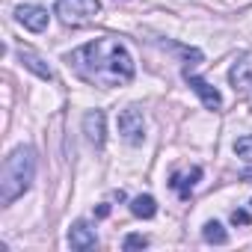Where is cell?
I'll use <instances>...</instances> for the list:
<instances>
[{
    "label": "cell",
    "mask_w": 252,
    "mask_h": 252,
    "mask_svg": "<svg viewBox=\"0 0 252 252\" xmlns=\"http://www.w3.org/2000/svg\"><path fill=\"white\" fill-rule=\"evenodd\" d=\"M68 65L95 86H122L134 80V60L116 39H95L77 48L68 54Z\"/></svg>",
    "instance_id": "6da1fadb"
},
{
    "label": "cell",
    "mask_w": 252,
    "mask_h": 252,
    "mask_svg": "<svg viewBox=\"0 0 252 252\" xmlns=\"http://www.w3.org/2000/svg\"><path fill=\"white\" fill-rule=\"evenodd\" d=\"M33 178H36V152L30 146H18L0 169V205H12L18 196H24Z\"/></svg>",
    "instance_id": "7a4b0ae2"
},
{
    "label": "cell",
    "mask_w": 252,
    "mask_h": 252,
    "mask_svg": "<svg viewBox=\"0 0 252 252\" xmlns=\"http://www.w3.org/2000/svg\"><path fill=\"white\" fill-rule=\"evenodd\" d=\"M54 9H57L60 21L65 27H83V24H89V21L98 18L101 0H57Z\"/></svg>",
    "instance_id": "3957f363"
},
{
    "label": "cell",
    "mask_w": 252,
    "mask_h": 252,
    "mask_svg": "<svg viewBox=\"0 0 252 252\" xmlns=\"http://www.w3.org/2000/svg\"><path fill=\"white\" fill-rule=\"evenodd\" d=\"M119 134L125 143H131V146H140L146 140V119H143V110L140 107H128V110H122L119 119Z\"/></svg>",
    "instance_id": "277c9868"
},
{
    "label": "cell",
    "mask_w": 252,
    "mask_h": 252,
    "mask_svg": "<svg viewBox=\"0 0 252 252\" xmlns=\"http://www.w3.org/2000/svg\"><path fill=\"white\" fill-rule=\"evenodd\" d=\"M184 77H187L190 89L202 98V104H205L208 110H220V107H222V95H220L208 80H202V77H196V74H190V71H184Z\"/></svg>",
    "instance_id": "5b68a950"
},
{
    "label": "cell",
    "mask_w": 252,
    "mask_h": 252,
    "mask_svg": "<svg viewBox=\"0 0 252 252\" xmlns=\"http://www.w3.org/2000/svg\"><path fill=\"white\" fill-rule=\"evenodd\" d=\"M68 246L77 249V252H86V249H95L98 246V237H95V228H89V222L77 220L68 231Z\"/></svg>",
    "instance_id": "8992f818"
},
{
    "label": "cell",
    "mask_w": 252,
    "mask_h": 252,
    "mask_svg": "<svg viewBox=\"0 0 252 252\" xmlns=\"http://www.w3.org/2000/svg\"><path fill=\"white\" fill-rule=\"evenodd\" d=\"M15 18H18V24H24V27L33 30V33H42V30L48 27V12H45L42 6H33V3L18 6V9H15Z\"/></svg>",
    "instance_id": "52a82bcc"
},
{
    "label": "cell",
    "mask_w": 252,
    "mask_h": 252,
    "mask_svg": "<svg viewBox=\"0 0 252 252\" xmlns=\"http://www.w3.org/2000/svg\"><path fill=\"white\" fill-rule=\"evenodd\" d=\"M83 134H86V140H89L95 149L104 146L107 131H104V113H101V110H89V113L83 116Z\"/></svg>",
    "instance_id": "ba28073f"
},
{
    "label": "cell",
    "mask_w": 252,
    "mask_h": 252,
    "mask_svg": "<svg viewBox=\"0 0 252 252\" xmlns=\"http://www.w3.org/2000/svg\"><path fill=\"white\" fill-rule=\"evenodd\" d=\"M231 86L234 89H246V86H252V54H246L240 63H234V68H231Z\"/></svg>",
    "instance_id": "9c48e42d"
},
{
    "label": "cell",
    "mask_w": 252,
    "mask_h": 252,
    "mask_svg": "<svg viewBox=\"0 0 252 252\" xmlns=\"http://www.w3.org/2000/svg\"><path fill=\"white\" fill-rule=\"evenodd\" d=\"M202 178V169L199 166H193L190 169V175H172V181H169V187L172 190H178V196L181 199H190V193H193V187H196V181Z\"/></svg>",
    "instance_id": "30bf717a"
},
{
    "label": "cell",
    "mask_w": 252,
    "mask_h": 252,
    "mask_svg": "<svg viewBox=\"0 0 252 252\" xmlns=\"http://www.w3.org/2000/svg\"><path fill=\"white\" fill-rule=\"evenodd\" d=\"M21 63L33 71V74H39L42 80H54V71H51V65H45V60L42 57H36L33 51H21Z\"/></svg>",
    "instance_id": "8fae6325"
},
{
    "label": "cell",
    "mask_w": 252,
    "mask_h": 252,
    "mask_svg": "<svg viewBox=\"0 0 252 252\" xmlns=\"http://www.w3.org/2000/svg\"><path fill=\"white\" fill-rule=\"evenodd\" d=\"M131 214L140 217V220H152V217L158 214L155 196H137V199H131Z\"/></svg>",
    "instance_id": "7c38bea8"
},
{
    "label": "cell",
    "mask_w": 252,
    "mask_h": 252,
    "mask_svg": "<svg viewBox=\"0 0 252 252\" xmlns=\"http://www.w3.org/2000/svg\"><path fill=\"white\" fill-rule=\"evenodd\" d=\"M202 237L208 240V243H217V246H222V243H228V234H225V228L217 222V220H211V222H205V228H202Z\"/></svg>",
    "instance_id": "4fadbf2b"
},
{
    "label": "cell",
    "mask_w": 252,
    "mask_h": 252,
    "mask_svg": "<svg viewBox=\"0 0 252 252\" xmlns=\"http://www.w3.org/2000/svg\"><path fill=\"white\" fill-rule=\"evenodd\" d=\"M234 155H237L240 160L252 163V134H249V137H240V140L234 143Z\"/></svg>",
    "instance_id": "5bb4252c"
},
{
    "label": "cell",
    "mask_w": 252,
    "mask_h": 252,
    "mask_svg": "<svg viewBox=\"0 0 252 252\" xmlns=\"http://www.w3.org/2000/svg\"><path fill=\"white\" fill-rule=\"evenodd\" d=\"M122 246H125V249H146V246H149V237H143V234H128Z\"/></svg>",
    "instance_id": "9a60e30c"
},
{
    "label": "cell",
    "mask_w": 252,
    "mask_h": 252,
    "mask_svg": "<svg viewBox=\"0 0 252 252\" xmlns=\"http://www.w3.org/2000/svg\"><path fill=\"white\" fill-rule=\"evenodd\" d=\"M231 222L234 225H249V214L246 211H231Z\"/></svg>",
    "instance_id": "2e32d148"
},
{
    "label": "cell",
    "mask_w": 252,
    "mask_h": 252,
    "mask_svg": "<svg viewBox=\"0 0 252 252\" xmlns=\"http://www.w3.org/2000/svg\"><path fill=\"white\" fill-rule=\"evenodd\" d=\"M95 214H98V217H107V214H110V205H98V211H95Z\"/></svg>",
    "instance_id": "e0dca14e"
},
{
    "label": "cell",
    "mask_w": 252,
    "mask_h": 252,
    "mask_svg": "<svg viewBox=\"0 0 252 252\" xmlns=\"http://www.w3.org/2000/svg\"><path fill=\"white\" fill-rule=\"evenodd\" d=\"M243 178H246V181H252V169H249V172H243Z\"/></svg>",
    "instance_id": "ac0fdd59"
}]
</instances>
